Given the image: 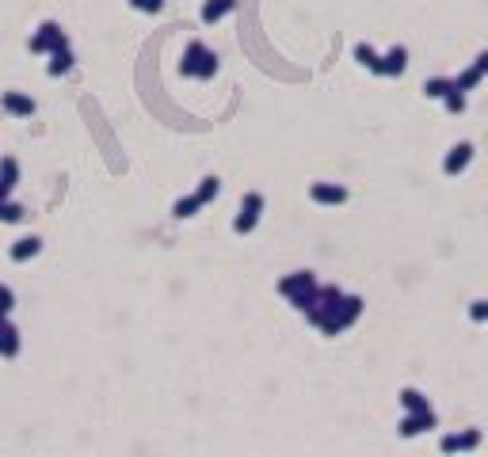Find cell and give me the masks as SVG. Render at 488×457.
<instances>
[{"instance_id":"obj_1","label":"cell","mask_w":488,"mask_h":457,"mask_svg":"<svg viewBox=\"0 0 488 457\" xmlns=\"http://www.w3.org/2000/svg\"><path fill=\"white\" fill-rule=\"evenodd\" d=\"M180 73H183V77H191V80H210L214 73H218V54H214L210 46H202V42H191L183 50Z\"/></svg>"},{"instance_id":"obj_2","label":"cell","mask_w":488,"mask_h":457,"mask_svg":"<svg viewBox=\"0 0 488 457\" xmlns=\"http://www.w3.org/2000/svg\"><path fill=\"white\" fill-rule=\"evenodd\" d=\"M279 294L290 297V305L305 313L309 305L317 301V278L309 275V270H298V275H290V278H283V282H279Z\"/></svg>"},{"instance_id":"obj_3","label":"cell","mask_w":488,"mask_h":457,"mask_svg":"<svg viewBox=\"0 0 488 457\" xmlns=\"http://www.w3.org/2000/svg\"><path fill=\"white\" fill-rule=\"evenodd\" d=\"M61 46H69V39H65V31L54 20H46L39 31L31 35V54H54V50H61Z\"/></svg>"},{"instance_id":"obj_4","label":"cell","mask_w":488,"mask_h":457,"mask_svg":"<svg viewBox=\"0 0 488 457\" xmlns=\"http://www.w3.org/2000/svg\"><path fill=\"white\" fill-rule=\"evenodd\" d=\"M260 213H264V194L248 191V194H244V202H240L237 221H233V229H237V232H252V229H256V221H260Z\"/></svg>"},{"instance_id":"obj_5","label":"cell","mask_w":488,"mask_h":457,"mask_svg":"<svg viewBox=\"0 0 488 457\" xmlns=\"http://www.w3.org/2000/svg\"><path fill=\"white\" fill-rule=\"evenodd\" d=\"M435 427V412H408L405 419H401V434L405 438H412V434H424V431H431Z\"/></svg>"},{"instance_id":"obj_6","label":"cell","mask_w":488,"mask_h":457,"mask_svg":"<svg viewBox=\"0 0 488 457\" xmlns=\"http://www.w3.org/2000/svg\"><path fill=\"white\" fill-rule=\"evenodd\" d=\"M469 161H473V145H469V142H458V145L446 153V161H443V172H446V175H458V172H462V168H465Z\"/></svg>"},{"instance_id":"obj_7","label":"cell","mask_w":488,"mask_h":457,"mask_svg":"<svg viewBox=\"0 0 488 457\" xmlns=\"http://www.w3.org/2000/svg\"><path fill=\"white\" fill-rule=\"evenodd\" d=\"M309 194H313V202H321V206H340V202H347V191L336 187V183H313Z\"/></svg>"},{"instance_id":"obj_8","label":"cell","mask_w":488,"mask_h":457,"mask_svg":"<svg viewBox=\"0 0 488 457\" xmlns=\"http://www.w3.org/2000/svg\"><path fill=\"white\" fill-rule=\"evenodd\" d=\"M0 343H4V347H0V358H16V354H20V328H16L12 320H0Z\"/></svg>"},{"instance_id":"obj_9","label":"cell","mask_w":488,"mask_h":457,"mask_svg":"<svg viewBox=\"0 0 488 457\" xmlns=\"http://www.w3.org/2000/svg\"><path fill=\"white\" fill-rule=\"evenodd\" d=\"M4 111L16 118H31L35 115V99L23 96V92H4Z\"/></svg>"},{"instance_id":"obj_10","label":"cell","mask_w":488,"mask_h":457,"mask_svg":"<svg viewBox=\"0 0 488 457\" xmlns=\"http://www.w3.org/2000/svg\"><path fill=\"white\" fill-rule=\"evenodd\" d=\"M405 65H408V50L405 46H393L386 58H382V77H401Z\"/></svg>"},{"instance_id":"obj_11","label":"cell","mask_w":488,"mask_h":457,"mask_svg":"<svg viewBox=\"0 0 488 457\" xmlns=\"http://www.w3.org/2000/svg\"><path fill=\"white\" fill-rule=\"evenodd\" d=\"M39 251H42V240L39 237H23V240H16V244H12L8 256H12V263H27V259H35Z\"/></svg>"},{"instance_id":"obj_12","label":"cell","mask_w":488,"mask_h":457,"mask_svg":"<svg viewBox=\"0 0 488 457\" xmlns=\"http://www.w3.org/2000/svg\"><path fill=\"white\" fill-rule=\"evenodd\" d=\"M233 8H237V0H206V4H202V23H218V20H225Z\"/></svg>"},{"instance_id":"obj_13","label":"cell","mask_w":488,"mask_h":457,"mask_svg":"<svg viewBox=\"0 0 488 457\" xmlns=\"http://www.w3.org/2000/svg\"><path fill=\"white\" fill-rule=\"evenodd\" d=\"M69 69H73V50H69V46L54 50L50 54V65H46V73H50V77H65Z\"/></svg>"},{"instance_id":"obj_14","label":"cell","mask_w":488,"mask_h":457,"mask_svg":"<svg viewBox=\"0 0 488 457\" xmlns=\"http://www.w3.org/2000/svg\"><path fill=\"white\" fill-rule=\"evenodd\" d=\"M473 446H481V434H477V431H465V434H458V438H443V450H446V453H454V450H473Z\"/></svg>"},{"instance_id":"obj_15","label":"cell","mask_w":488,"mask_h":457,"mask_svg":"<svg viewBox=\"0 0 488 457\" xmlns=\"http://www.w3.org/2000/svg\"><path fill=\"white\" fill-rule=\"evenodd\" d=\"M355 61H359L362 69H370V73H378V77H382V58H378V54H374L366 42L355 46Z\"/></svg>"},{"instance_id":"obj_16","label":"cell","mask_w":488,"mask_h":457,"mask_svg":"<svg viewBox=\"0 0 488 457\" xmlns=\"http://www.w3.org/2000/svg\"><path fill=\"white\" fill-rule=\"evenodd\" d=\"M359 313H362V297H347L343 294V305H340V324H343V328L359 320Z\"/></svg>"},{"instance_id":"obj_17","label":"cell","mask_w":488,"mask_h":457,"mask_svg":"<svg viewBox=\"0 0 488 457\" xmlns=\"http://www.w3.org/2000/svg\"><path fill=\"white\" fill-rule=\"evenodd\" d=\"M454 88H458V80H443V77H435V80H427V84H424V92H427L431 99H446Z\"/></svg>"},{"instance_id":"obj_18","label":"cell","mask_w":488,"mask_h":457,"mask_svg":"<svg viewBox=\"0 0 488 457\" xmlns=\"http://www.w3.org/2000/svg\"><path fill=\"white\" fill-rule=\"evenodd\" d=\"M202 206H206V202L199 199V194H187V199H180L172 206V213H176V218H195V210H202Z\"/></svg>"},{"instance_id":"obj_19","label":"cell","mask_w":488,"mask_h":457,"mask_svg":"<svg viewBox=\"0 0 488 457\" xmlns=\"http://www.w3.org/2000/svg\"><path fill=\"white\" fill-rule=\"evenodd\" d=\"M401 404H405L408 408V412H427V396L424 393H420V389H405V393H401Z\"/></svg>"},{"instance_id":"obj_20","label":"cell","mask_w":488,"mask_h":457,"mask_svg":"<svg viewBox=\"0 0 488 457\" xmlns=\"http://www.w3.org/2000/svg\"><path fill=\"white\" fill-rule=\"evenodd\" d=\"M481 77H484V69L473 61V65H469V69L462 73V77H458V88H462V92H473L477 84H481Z\"/></svg>"},{"instance_id":"obj_21","label":"cell","mask_w":488,"mask_h":457,"mask_svg":"<svg viewBox=\"0 0 488 457\" xmlns=\"http://www.w3.org/2000/svg\"><path fill=\"white\" fill-rule=\"evenodd\" d=\"M0 180H4L8 187H16V183H20V164H16L12 156H4V161H0Z\"/></svg>"},{"instance_id":"obj_22","label":"cell","mask_w":488,"mask_h":457,"mask_svg":"<svg viewBox=\"0 0 488 457\" xmlns=\"http://www.w3.org/2000/svg\"><path fill=\"white\" fill-rule=\"evenodd\" d=\"M0 221H8V225L23 221V206H20V202H12V199H8L4 206H0Z\"/></svg>"},{"instance_id":"obj_23","label":"cell","mask_w":488,"mask_h":457,"mask_svg":"<svg viewBox=\"0 0 488 457\" xmlns=\"http://www.w3.org/2000/svg\"><path fill=\"white\" fill-rule=\"evenodd\" d=\"M218 191H221V183L214 180V175H206V180H202V187L195 191V194H199L202 202H214V199H218Z\"/></svg>"},{"instance_id":"obj_24","label":"cell","mask_w":488,"mask_h":457,"mask_svg":"<svg viewBox=\"0 0 488 457\" xmlns=\"http://www.w3.org/2000/svg\"><path fill=\"white\" fill-rule=\"evenodd\" d=\"M443 104H446L450 115H462V111H465V92H462V88H454V92H450V96L443 99Z\"/></svg>"},{"instance_id":"obj_25","label":"cell","mask_w":488,"mask_h":457,"mask_svg":"<svg viewBox=\"0 0 488 457\" xmlns=\"http://www.w3.org/2000/svg\"><path fill=\"white\" fill-rule=\"evenodd\" d=\"M130 8H134V12H145V15H157L164 8V0H130Z\"/></svg>"},{"instance_id":"obj_26","label":"cell","mask_w":488,"mask_h":457,"mask_svg":"<svg viewBox=\"0 0 488 457\" xmlns=\"http://www.w3.org/2000/svg\"><path fill=\"white\" fill-rule=\"evenodd\" d=\"M12 305H16V294L8 290V286H0V316H8V313H12Z\"/></svg>"},{"instance_id":"obj_27","label":"cell","mask_w":488,"mask_h":457,"mask_svg":"<svg viewBox=\"0 0 488 457\" xmlns=\"http://www.w3.org/2000/svg\"><path fill=\"white\" fill-rule=\"evenodd\" d=\"M469 316H473V320H488V301H477L473 309H469Z\"/></svg>"},{"instance_id":"obj_28","label":"cell","mask_w":488,"mask_h":457,"mask_svg":"<svg viewBox=\"0 0 488 457\" xmlns=\"http://www.w3.org/2000/svg\"><path fill=\"white\" fill-rule=\"evenodd\" d=\"M8 194H12V187H8L4 180H0V206H4V202H8Z\"/></svg>"},{"instance_id":"obj_29","label":"cell","mask_w":488,"mask_h":457,"mask_svg":"<svg viewBox=\"0 0 488 457\" xmlns=\"http://www.w3.org/2000/svg\"><path fill=\"white\" fill-rule=\"evenodd\" d=\"M477 65H481V69H484V73H488V50H484V54H481V58H477Z\"/></svg>"}]
</instances>
